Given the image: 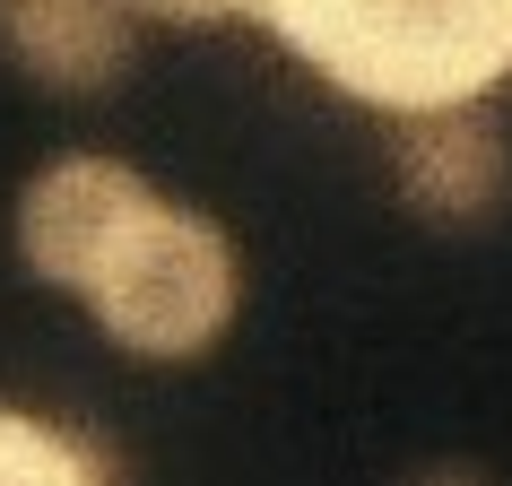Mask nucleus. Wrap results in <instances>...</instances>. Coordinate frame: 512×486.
<instances>
[{"label": "nucleus", "mask_w": 512, "mask_h": 486, "mask_svg": "<svg viewBox=\"0 0 512 486\" xmlns=\"http://www.w3.org/2000/svg\"><path fill=\"white\" fill-rule=\"evenodd\" d=\"M391 174L434 226H486L495 200L512 183V157H504V131L486 122V96L478 105H426V113H400V139H391Z\"/></svg>", "instance_id": "obj_4"}, {"label": "nucleus", "mask_w": 512, "mask_h": 486, "mask_svg": "<svg viewBox=\"0 0 512 486\" xmlns=\"http://www.w3.org/2000/svg\"><path fill=\"white\" fill-rule=\"evenodd\" d=\"M148 200H157V191L139 183L131 165L53 157L27 191H18V252H27V270L44 278V287L87 296V278L105 270V252L122 243V226H131Z\"/></svg>", "instance_id": "obj_3"}, {"label": "nucleus", "mask_w": 512, "mask_h": 486, "mask_svg": "<svg viewBox=\"0 0 512 486\" xmlns=\"http://www.w3.org/2000/svg\"><path fill=\"white\" fill-rule=\"evenodd\" d=\"M0 53L35 87L96 96L131 70V0H0Z\"/></svg>", "instance_id": "obj_5"}, {"label": "nucleus", "mask_w": 512, "mask_h": 486, "mask_svg": "<svg viewBox=\"0 0 512 486\" xmlns=\"http://www.w3.org/2000/svg\"><path fill=\"white\" fill-rule=\"evenodd\" d=\"M0 486H113V452L96 434L0 408Z\"/></svg>", "instance_id": "obj_6"}, {"label": "nucleus", "mask_w": 512, "mask_h": 486, "mask_svg": "<svg viewBox=\"0 0 512 486\" xmlns=\"http://www.w3.org/2000/svg\"><path fill=\"white\" fill-rule=\"evenodd\" d=\"M417 486H486V478H469V469H434V478H417Z\"/></svg>", "instance_id": "obj_8"}, {"label": "nucleus", "mask_w": 512, "mask_h": 486, "mask_svg": "<svg viewBox=\"0 0 512 486\" xmlns=\"http://www.w3.org/2000/svg\"><path fill=\"white\" fill-rule=\"evenodd\" d=\"M252 18L382 113L478 105L512 79V0H252Z\"/></svg>", "instance_id": "obj_1"}, {"label": "nucleus", "mask_w": 512, "mask_h": 486, "mask_svg": "<svg viewBox=\"0 0 512 486\" xmlns=\"http://www.w3.org/2000/svg\"><path fill=\"white\" fill-rule=\"evenodd\" d=\"M87 313L131 356H200L235 313L226 226L200 209H174V200H148L105 252V270L87 278Z\"/></svg>", "instance_id": "obj_2"}, {"label": "nucleus", "mask_w": 512, "mask_h": 486, "mask_svg": "<svg viewBox=\"0 0 512 486\" xmlns=\"http://www.w3.org/2000/svg\"><path fill=\"white\" fill-rule=\"evenodd\" d=\"M139 18H165V27H217V18H235L252 0H131Z\"/></svg>", "instance_id": "obj_7"}]
</instances>
